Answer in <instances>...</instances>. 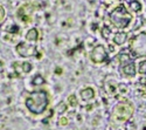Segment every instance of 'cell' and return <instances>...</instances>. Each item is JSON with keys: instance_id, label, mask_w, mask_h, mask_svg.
I'll list each match as a JSON object with an SVG mask.
<instances>
[{"instance_id": "7", "label": "cell", "mask_w": 146, "mask_h": 130, "mask_svg": "<svg viewBox=\"0 0 146 130\" xmlns=\"http://www.w3.org/2000/svg\"><path fill=\"white\" fill-rule=\"evenodd\" d=\"M32 13H33V6L32 5H23L18 11V17L25 22L32 21Z\"/></svg>"}, {"instance_id": "13", "label": "cell", "mask_w": 146, "mask_h": 130, "mask_svg": "<svg viewBox=\"0 0 146 130\" xmlns=\"http://www.w3.org/2000/svg\"><path fill=\"white\" fill-rule=\"evenodd\" d=\"M130 7L135 11V12H140L141 11V4L137 0H133V1L130 3Z\"/></svg>"}, {"instance_id": "15", "label": "cell", "mask_w": 146, "mask_h": 130, "mask_svg": "<svg viewBox=\"0 0 146 130\" xmlns=\"http://www.w3.org/2000/svg\"><path fill=\"white\" fill-rule=\"evenodd\" d=\"M21 68H22V70H23L25 73H29L33 67H32V65L28 63V62H23V63L21 65Z\"/></svg>"}, {"instance_id": "19", "label": "cell", "mask_w": 146, "mask_h": 130, "mask_svg": "<svg viewBox=\"0 0 146 130\" xmlns=\"http://www.w3.org/2000/svg\"><path fill=\"white\" fill-rule=\"evenodd\" d=\"M4 18H5V8L3 6H0V22H3Z\"/></svg>"}, {"instance_id": "21", "label": "cell", "mask_w": 146, "mask_h": 130, "mask_svg": "<svg viewBox=\"0 0 146 130\" xmlns=\"http://www.w3.org/2000/svg\"><path fill=\"white\" fill-rule=\"evenodd\" d=\"M55 73H56V74H61V73H62V69H61V68H56Z\"/></svg>"}, {"instance_id": "18", "label": "cell", "mask_w": 146, "mask_h": 130, "mask_svg": "<svg viewBox=\"0 0 146 130\" xmlns=\"http://www.w3.org/2000/svg\"><path fill=\"white\" fill-rule=\"evenodd\" d=\"M6 31L11 32V33H18L19 32V27L17 25H13V27H9V28H6Z\"/></svg>"}, {"instance_id": "1", "label": "cell", "mask_w": 146, "mask_h": 130, "mask_svg": "<svg viewBox=\"0 0 146 130\" xmlns=\"http://www.w3.org/2000/svg\"><path fill=\"white\" fill-rule=\"evenodd\" d=\"M48 103H49V97L46 91H34L27 97L26 107L33 114H42L46 110Z\"/></svg>"}, {"instance_id": "9", "label": "cell", "mask_w": 146, "mask_h": 130, "mask_svg": "<svg viewBox=\"0 0 146 130\" xmlns=\"http://www.w3.org/2000/svg\"><path fill=\"white\" fill-rule=\"evenodd\" d=\"M126 39H127V34L124 32H118L113 37V41L116 45H123L126 41Z\"/></svg>"}, {"instance_id": "22", "label": "cell", "mask_w": 146, "mask_h": 130, "mask_svg": "<svg viewBox=\"0 0 146 130\" xmlns=\"http://www.w3.org/2000/svg\"><path fill=\"white\" fill-rule=\"evenodd\" d=\"M3 69H4V63L0 61V72H3Z\"/></svg>"}, {"instance_id": "4", "label": "cell", "mask_w": 146, "mask_h": 130, "mask_svg": "<svg viewBox=\"0 0 146 130\" xmlns=\"http://www.w3.org/2000/svg\"><path fill=\"white\" fill-rule=\"evenodd\" d=\"M130 51L135 57L146 56V33H140L131 39Z\"/></svg>"}, {"instance_id": "12", "label": "cell", "mask_w": 146, "mask_h": 130, "mask_svg": "<svg viewBox=\"0 0 146 130\" xmlns=\"http://www.w3.org/2000/svg\"><path fill=\"white\" fill-rule=\"evenodd\" d=\"M32 83H33V86L43 85V83H44V79H43L40 74H38V75H35V76H34V79H33V81H32Z\"/></svg>"}, {"instance_id": "20", "label": "cell", "mask_w": 146, "mask_h": 130, "mask_svg": "<svg viewBox=\"0 0 146 130\" xmlns=\"http://www.w3.org/2000/svg\"><path fill=\"white\" fill-rule=\"evenodd\" d=\"M67 123H68V120L64 119V117H62V119L60 120V124H61V125H66Z\"/></svg>"}, {"instance_id": "2", "label": "cell", "mask_w": 146, "mask_h": 130, "mask_svg": "<svg viewBox=\"0 0 146 130\" xmlns=\"http://www.w3.org/2000/svg\"><path fill=\"white\" fill-rule=\"evenodd\" d=\"M110 20L117 28H125L131 22L132 15L124 5H119L110 13Z\"/></svg>"}, {"instance_id": "8", "label": "cell", "mask_w": 146, "mask_h": 130, "mask_svg": "<svg viewBox=\"0 0 146 130\" xmlns=\"http://www.w3.org/2000/svg\"><path fill=\"white\" fill-rule=\"evenodd\" d=\"M121 72H123L125 75L127 76H133L136 73V66L133 62H127L126 65H124L123 69H121Z\"/></svg>"}, {"instance_id": "5", "label": "cell", "mask_w": 146, "mask_h": 130, "mask_svg": "<svg viewBox=\"0 0 146 130\" xmlns=\"http://www.w3.org/2000/svg\"><path fill=\"white\" fill-rule=\"evenodd\" d=\"M90 57H91L92 62H95V63H102V62H104L106 60V57H108L105 47L102 46V45L96 46L95 48L92 49V52H91Z\"/></svg>"}, {"instance_id": "16", "label": "cell", "mask_w": 146, "mask_h": 130, "mask_svg": "<svg viewBox=\"0 0 146 130\" xmlns=\"http://www.w3.org/2000/svg\"><path fill=\"white\" fill-rule=\"evenodd\" d=\"M139 73L146 75V61H141L139 65Z\"/></svg>"}, {"instance_id": "23", "label": "cell", "mask_w": 146, "mask_h": 130, "mask_svg": "<svg viewBox=\"0 0 146 130\" xmlns=\"http://www.w3.org/2000/svg\"><path fill=\"white\" fill-rule=\"evenodd\" d=\"M38 59H41V53H38V56H36Z\"/></svg>"}, {"instance_id": "6", "label": "cell", "mask_w": 146, "mask_h": 130, "mask_svg": "<svg viewBox=\"0 0 146 130\" xmlns=\"http://www.w3.org/2000/svg\"><path fill=\"white\" fill-rule=\"evenodd\" d=\"M17 52L19 53V55H21L23 57H29L35 54L36 48H35V46L29 45L27 42H21L17 47Z\"/></svg>"}, {"instance_id": "14", "label": "cell", "mask_w": 146, "mask_h": 130, "mask_svg": "<svg viewBox=\"0 0 146 130\" xmlns=\"http://www.w3.org/2000/svg\"><path fill=\"white\" fill-rule=\"evenodd\" d=\"M118 57H119L121 63L123 62H131V59H132V56H130V55H127L126 53H123V52L118 55Z\"/></svg>"}, {"instance_id": "17", "label": "cell", "mask_w": 146, "mask_h": 130, "mask_svg": "<svg viewBox=\"0 0 146 130\" xmlns=\"http://www.w3.org/2000/svg\"><path fill=\"white\" fill-rule=\"evenodd\" d=\"M68 103L70 104V105H76V103H77V101H76V96L75 95H70L69 97H68Z\"/></svg>"}, {"instance_id": "10", "label": "cell", "mask_w": 146, "mask_h": 130, "mask_svg": "<svg viewBox=\"0 0 146 130\" xmlns=\"http://www.w3.org/2000/svg\"><path fill=\"white\" fill-rule=\"evenodd\" d=\"M81 96H82V99H83L84 101H89V100L94 99V96H95V91H94L92 88L83 89V90L81 91Z\"/></svg>"}, {"instance_id": "11", "label": "cell", "mask_w": 146, "mask_h": 130, "mask_svg": "<svg viewBox=\"0 0 146 130\" xmlns=\"http://www.w3.org/2000/svg\"><path fill=\"white\" fill-rule=\"evenodd\" d=\"M26 38L29 41H36V40L39 39V31L36 29V28H32L31 31H28Z\"/></svg>"}, {"instance_id": "3", "label": "cell", "mask_w": 146, "mask_h": 130, "mask_svg": "<svg viewBox=\"0 0 146 130\" xmlns=\"http://www.w3.org/2000/svg\"><path fill=\"white\" fill-rule=\"evenodd\" d=\"M133 114V105L130 102H120L112 110V120L117 123L126 122L131 119Z\"/></svg>"}]
</instances>
